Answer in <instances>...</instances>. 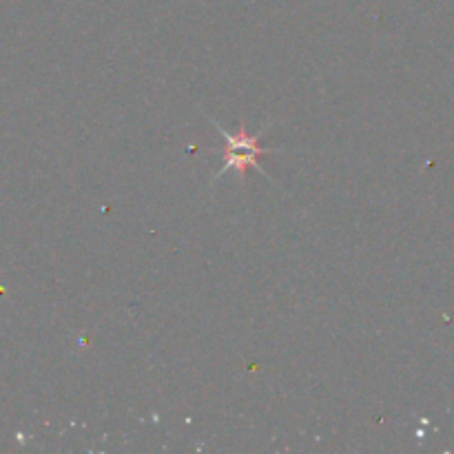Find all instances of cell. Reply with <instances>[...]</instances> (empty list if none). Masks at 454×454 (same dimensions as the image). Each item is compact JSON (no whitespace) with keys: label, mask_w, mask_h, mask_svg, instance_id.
Masks as SVG:
<instances>
[{"label":"cell","mask_w":454,"mask_h":454,"mask_svg":"<svg viewBox=\"0 0 454 454\" xmlns=\"http://www.w3.org/2000/svg\"><path fill=\"white\" fill-rule=\"evenodd\" d=\"M213 124H215L217 131L222 133L224 142L229 145V151H226V158H224V167H222V171L217 173V176H224L226 168H235V171H238V176L244 177V171H247L248 167H253L257 173L266 176L264 168H262V164H260V155L270 153L273 149H264V146H260V137L247 136V131H242L239 136H233V133H229L226 129H222L217 122H213Z\"/></svg>","instance_id":"1"}]
</instances>
